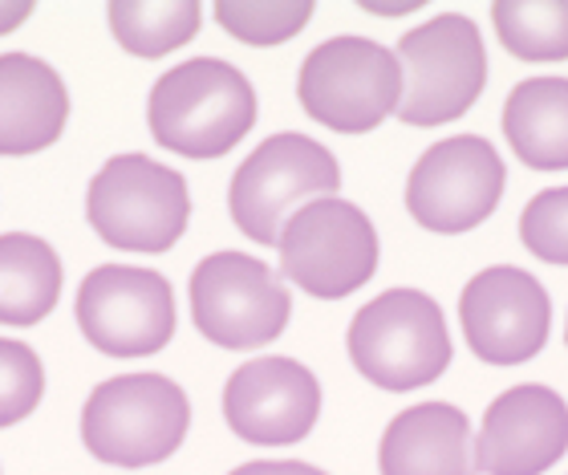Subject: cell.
<instances>
[{"instance_id": "1", "label": "cell", "mask_w": 568, "mask_h": 475, "mask_svg": "<svg viewBox=\"0 0 568 475\" xmlns=\"http://www.w3.org/2000/svg\"><path fill=\"white\" fill-rule=\"evenodd\" d=\"M154 143L187 159H220L256 127V90L232 61L191 58L151 85Z\"/></svg>"}, {"instance_id": "2", "label": "cell", "mask_w": 568, "mask_h": 475, "mask_svg": "<svg viewBox=\"0 0 568 475\" xmlns=\"http://www.w3.org/2000/svg\"><path fill=\"white\" fill-rule=\"evenodd\" d=\"M345 350L357 374L382 391H418L450 366L447 317L418 289H386L349 321Z\"/></svg>"}, {"instance_id": "3", "label": "cell", "mask_w": 568, "mask_h": 475, "mask_svg": "<svg viewBox=\"0 0 568 475\" xmlns=\"http://www.w3.org/2000/svg\"><path fill=\"white\" fill-rule=\"evenodd\" d=\"M191 403L163 374H119L94 386L82 406V443L98 464L151 467L183 447Z\"/></svg>"}, {"instance_id": "4", "label": "cell", "mask_w": 568, "mask_h": 475, "mask_svg": "<svg viewBox=\"0 0 568 475\" xmlns=\"http://www.w3.org/2000/svg\"><path fill=\"white\" fill-rule=\"evenodd\" d=\"M296 98L313 122L337 134H366L398 114L403 65L398 53L369 37L321 41L296 78Z\"/></svg>"}, {"instance_id": "5", "label": "cell", "mask_w": 568, "mask_h": 475, "mask_svg": "<svg viewBox=\"0 0 568 475\" xmlns=\"http://www.w3.org/2000/svg\"><path fill=\"white\" fill-rule=\"evenodd\" d=\"M406 127H443L463 119L479 102L487 82V49L479 24L463 12H443L398 41Z\"/></svg>"}, {"instance_id": "6", "label": "cell", "mask_w": 568, "mask_h": 475, "mask_svg": "<svg viewBox=\"0 0 568 475\" xmlns=\"http://www.w3.org/2000/svg\"><path fill=\"white\" fill-rule=\"evenodd\" d=\"M85 220L110 249L166 252L187 232V179L151 155H114L85 191Z\"/></svg>"}, {"instance_id": "7", "label": "cell", "mask_w": 568, "mask_h": 475, "mask_svg": "<svg viewBox=\"0 0 568 475\" xmlns=\"http://www.w3.org/2000/svg\"><path fill=\"white\" fill-rule=\"evenodd\" d=\"M337 188H342V166L333 151H325L308 134L284 131L264 139L236 166L227 188V212L248 240L276 244L288 215L313 200L337 195Z\"/></svg>"}, {"instance_id": "8", "label": "cell", "mask_w": 568, "mask_h": 475, "mask_svg": "<svg viewBox=\"0 0 568 475\" xmlns=\"http://www.w3.org/2000/svg\"><path fill=\"white\" fill-rule=\"evenodd\" d=\"M281 276L317 301H342L378 273V232L342 195L305 203L281 228Z\"/></svg>"}, {"instance_id": "9", "label": "cell", "mask_w": 568, "mask_h": 475, "mask_svg": "<svg viewBox=\"0 0 568 475\" xmlns=\"http://www.w3.org/2000/svg\"><path fill=\"white\" fill-rule=\"evenodd\" d=\"M293 317L281 276L248 252H212L191 273V321L212 345L256 350L276 342Z\"/></svg>"}, {"instance_id": "10", "label": "cell", "mask_w": 568, "mask_h": 475, "mask_svg": "<svg viewBox=\"0 0 568 475\" xmlns=\"http://www.w3.org/2000/svg\"><path fill=\"white\" fill-rule=\"evenodd\" d=\"M508 166L479 134L443 139L415 163L406 179V212L435 236L471 232L499 208Z\"/></svg>"}, {"instance_id": "11", "label": "cell", "mask_w": 568, "mask_h": 475, "mask_svg": "<svg viewBox=\"0 0 568 475\" xmlns=\"http://www.w3.org/2000/svg\"><path fill=\"white\" fill-rule=\"evenodd\" d=\"M85 342L110 357H151L175 337V293L154 269L102 264L73 301Z\"/></svg>"}, {"instance_id": "12", "label": "cell", "mask_w": 568, "mask_h": 475, "mask_svg": "<svg viewBox=\"0 0 568 475\" xmlns=\"http://www.w3.org/2000/svg\"><path fill=\"white\" fill-rule=\"evenodd\" d=\"M463 337L487 366H520L548 342L552 305L545 285L524 269L496 264L467 281L459 297Z\"/></svg>"}, {"instance_id": "13", "label": "cell", "mask_w": 568, "mask_h": 475, "mask_svg": "<svg viewBox=\"0 0 568 475\" xmlns=\"http://www.w3.org/2000/svg\"><path fill=\"white\" fill-rule=\"evenodd\" d=\"M321 382L296 357H252L227 378L224 418L244 443L284 447L317 427Z\"/></svg>"}, {"instance_id": "14", "label": "cell", "mask_w": 568, "mask_h": 475, "mask_svg": "<svg viewBox=\"0 0 568 475\" xmlns=\"http://www.w3.org/2000/svg\"><path fill=\"white\" fill-rule=\"evenodd\" d=\"M568 452V403L557 391L524 382L487 406L475 435L479 475H545Z\"/></svg>"}, {"instance_id": "15", "label": "cell", "mask_w": 568, "mask_h": 475, "mask_svg": "<svg viewBox=\"0 0 568 475\" xmlns=\"http://www.w3.org/2000/svg\"><path fill=\"white\" fill-rule=\"evenodd\" d=\"M70 90L49 61L0 53V155H37L65 134Z\"/></svg>"}, {"instance_id": "16", "label": "cell", "mask_w": 568, "mask_h": 475, "mask_svg": "<svg viewBox=\"0 0 568 475\" xmlns=\"http://www.w3.org/2000/svg\"><path fill=\"white\" fill-rule=\"evenodd\" d=\"M382 475H475L471 423L450 403H418L390 418L378 447Z\"/></svg>"}, {"instance_id": "17", "label": "cell", "mask_w": 568, "mask_h": 475, "mask_svg": "<svg viewBox=\"0 0 568 475\" xmlns=\"http://www.w3.org/2000/svg\"><path fill=\"white\" fill-rule=\"evenodd\" d=\"M504 139L532 171H568V78H528L504 102Z\"/></svg>"}, {"instance_id": "18", "label": "cell", "mask_w": 568, "mask_h": 475, "mask_svg": "<svg viewBox=\"0 0 568 475\" xmlns=\"http://www.w3.org/2000/svg\"><path fill=\"white\" fill-rule=\"evenodd\" d=\"M65 269L53 244L29 232L0 236V325L24 330L58 310Z\"/></svg>"}, {"instance_id": "19", "label": "cell", "mask_w": 568, "mask_h": 475, "mask_svg": "<svg viewBox=\"0 0 568 475\" xmlns=\"http://www.w3.org/2000/svg\"><path fill=\"white\" fill-rule=\"evenodd\" d=\"M110 33L134 58H163L175 53L200 33L203 4L200 0H110L106 4Z\"/></svg>"}, {"instance_id": "20", "label": "cell", "mask_w": 568, "mask_h": 475, "mask_svg": "<svg viewBox=\"0 0 568 475\" xmlns=\"http://www.w3.org/2000/svg\"><path fill=\"white\" fill-rule=\"evenodd\" d=\"M491 24L499 46L524 61L568 58V0H496Z\"/></svg>"}, {"instance_id": "21", "label": "cell", "mask_w": 568, "mask_h": 475, "mask_svg": "<svg viewBox=\"0 0 568 475\" xmlns=\"http://www.w3.org/2000/svg\"><path fill=\"white\" fill-rule=\"evenodd\" d=\"M313 0H220L215 21L244 46H284L313 21Z\"/></svg>"}, {"instance_id": "22", "label": "cell", "mask_w": 568, "mask_h": 475, "mask_svg": "<svg viewBox=\"0 0 568 475\" xmlns=\"http://www.w3.org/2000/svg\"><path fill=\"white\" fill-rule=\"evenodd\" d=\"M45 394V370L33 345L0 337V431L29 418Z\"/></svg>"}, {"instance_id": "23", "label": "cell", "mask_w": 568, "mask_h": 475, "mask_svg": "<svg viewBox=\"0 0 568 475\" xmlns=\"http://www.w3.org/2000/svg\"><path fill=\"white\" fill-rule=\"evenodd\" d=\"M520 240L536 261L568 269V188H548L524 203Z\"/></svg>"}, {"instance_id": "24", "label": "cell", "mask_w": 568, "mask_h": 475, "mask_svg": "<svg viewBox=\"0 0 568 475\" xmlns=\"http://www.w3.org/2000/svg\"><path fill=\"white\" fill-rule=\"evenodd\" d=\"M227 475H325L321 467L301 464V459H256V464H240Z\"/></svg>"}, {"instance_id": "25", "label": "cell", "mask_w": 568, "mask_h": 475, "mask_svg": "<svg viewBox=\"0 0 568 475\" xmlns=\"http://www.w3.org/2000/svg\"><path fill=\"white\" fill-rule=\"evenodd\" d=\"M33 17V0H0V37L21 29Z\"/></svg>"}, {"instance_id": "26", "label": "cell", "mask_w": 568, "mask_h": 475, "mask_svg": "<svg viewBox=\"0 0 568 475\" xmlns=\"http://www.w3.org/2000/svg\"><path fill=\"white\" fill-rule=\"evenodd\" d=\"M362 9L366 12H378V17H403V12H415V9H423V0H394V4H382V0H362Z\"/></svg>"}, {"instance_id": "27", "label": "cell", "mask_w": 568, "mask_h": 475, "mask_svg": "<svg viewBox=\"0 0 568 475\" xmlns=\"http://www.w3.org/2000/svg\"><path fill=\"white\" fill-rule=\"evenodd\" d=\"M565 342H568V330H565Z\"/></svg>"}]
</instances>
